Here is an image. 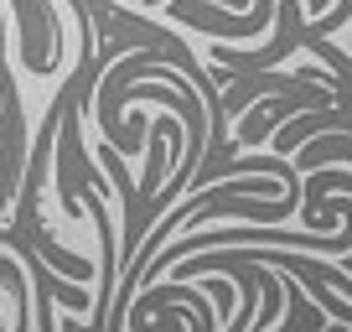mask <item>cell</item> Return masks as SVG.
Masks as SVG:
<instances>
[{
    "label": "cell",
    "mask_w": 352,
    "mask_h": 332,
    "mask_svg": "<svg viewBox=\"0 0 352 332\" xmlns=\"http://www.w3.org/2000/svg\"><path fill=\"white\" fill-rule=\"evenodd\" d=\"M316 327H321V311H306V301L290 296V322H285V332H316Z\"/></svg>",
    "instance_id": "1"
}]
</instances>
